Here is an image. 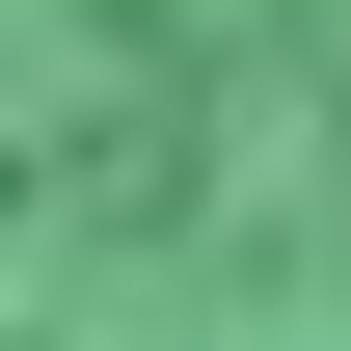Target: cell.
I'll return each mask as SVG.
<instances>
[{
	"mask_svg": "<svg viewBox=\"0 0 351 351\" xmlns=\"http://www.w3.org/2000/svg\"><path fill=\"white\" fill-rule=\"evenodd\" d=\"M0 351H351V0H0Z\"/></svg>",
	"mask_w": 351,
	"mask_h": 351,
	"instance_id": "obj_1",
	"label": "cell"
}]
</instances>
